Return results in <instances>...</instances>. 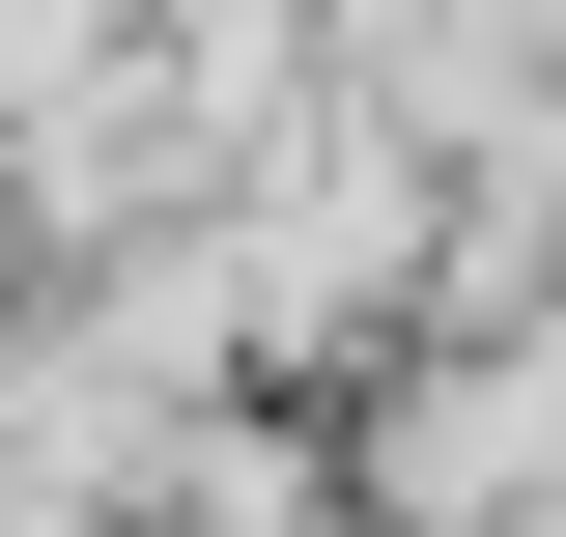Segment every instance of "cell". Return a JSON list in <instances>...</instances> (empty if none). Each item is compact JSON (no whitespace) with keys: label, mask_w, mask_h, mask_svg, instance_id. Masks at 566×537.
I'll list each match as a JSON object with an SVG mask.
<instances>
[{"label":"cell","mask_w":566,"mask_h":537,"mask_svg":"<svg viewBox=\"0 0 566 537\" xmlns=\"http://www.w3.org/2000/svg\"><path fill=\"white\" fill-rule=\"evenodd\" d=\"M312 29H340V114L397 170H510L566 114V0H312Z\"/></svg>","instance_id":"7a4b0ae2"},{"label":"cell","mask_w":566,"mask_h":537,"mask_svg":"<svg viewBox=\"0 0 566 537\" xmlns=\"http://www.w3.org/2000/svg\"><path fill=\"white\" fill-rule=\"evenodd\" d=\"M199 312H227V368H255V397L368 368L397 312H453V170H397L368 114H312L255 199H199Z\"/></svg>","instance_id":"6da1fadb"},{"label":"cell","mask_w":566,"mask_h":537,"mask_svg":"<svg viewBox=\"0 0 566 537\" xmlns=\"http://www.w3.org/2000/svg\"><path fill=\"white\" fill-rule=\"evenodd\" d=\"M114 29H142V0H0V141L57 114V85H114Z\"/></svg>","instance_id":"3957f363"}]
</instances>
